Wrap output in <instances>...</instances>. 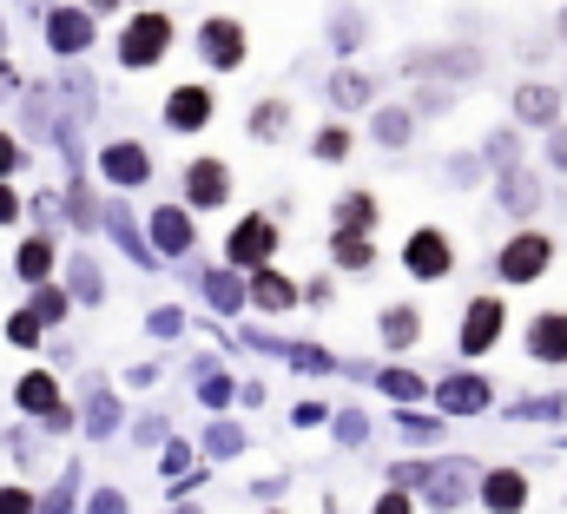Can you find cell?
<instances>
[{
    "instance_id": "obj_1",
    "label": "cell",
    "mask_w": 567,
    "mask_h": 514,
    "mask_svg": "<svg viewBox=\"0 0 567 514\" xmlns=\"http://www.w3.org/2000/svg\"><path fill=\"white\" fill-rule=\"evenodd\" d=\"M403 73L410 80H429V86H468V80L488 73V53L468 47V40H435V47L403 53Z\"/></svg>"
},
{
    "instance_id": "obj_2",
    "label": "cell",
    "mask_w": 567,
    "mask_h": 514,
    "mask_svg": "<svg viewBox=\"0 0 567 514\" xmlns=\"http://www.w3.org/2000/svg\"><path fill=\"white\" fill-rule=\"evenodd\" d=\"M172 13H158V7H140L126 27H120V66L126 73H145V66H158L165 53H172Z\"/></svg>"
},
{
    "instance_id": "obj_3",
    "label": "cell",
    "mask_w": 567,
    "mask_h": 514,
    "mask_svg": "<svg viewBox=\"0 0 567 514\" xmlns=\"http://www.w3.org/2000/svg\"><path fill=\"white\" fill-rule=\"evenodd\" d=\"M548 270H555V238L535 232V225H522V232L495 251V277H502V284H542Z\"/></svg>"
},
{
    "instance_id": "obj_4",
    "label": "cell",
    "mask_w": 567,
    "mask_h": 514,
    "mask_svg": "<svg viewBox=\"0 0 567 514\" xmlns=\"http://www.w3.org/2000/svg\"><path fill=\"white\" fill-rule=\"evenodd\" d=\"M278 245H284L278 218H271V212H245V218L231 225V238H225V264H231V270H258V264H278Z\"/></svg>"
},
{
    "instance_id": "obj_5",
    "label": "cell",
    "mask_w": 567,
    "mask_h": 514,
    "mask_svg": "<svg viewBox=\"0 0 567 514\" xmlns=\"http://www.w3.org/2000/svg\"><path fill=\"white\" fill-rule=\"evenodd\" d=\"M245 53H251V33H245L238 13H205V20H198V60H205L212 73H238Z\"/></svg>"
},
{
    "instance_id": "obj_6",
    "label": "cell",
    "mask_w": 567,
    "mask_h": 514,
    "mask_svg": "<svg viewBox=\"0 0 567 514\" xmlns=\"http://www.w3.org/2000/svg\"><path fill=\"white\" fill-rule=\"evenodd\" d=\"M495 205H502L515 225H528V218L548 212V178H542L535 165H502V172H495Z\"/></svg>"
},
{
    "instance_id": "obj_7",
    "label": "cell",
    "mask_w": 567,
    "mask_h": 514,
    "mask_svg": "<svg viewBox=\"0 0 567 514\" xmlns=\"http://www.w3.org/2000/svg\"><path fill=\"white\" fill-rule=\"evenodd\" d=\"M508 330V304L502 297H468L462 304V323H455V350L462 357H488Z\"/></svg>"
},
{
    "instance_id": "obj_8",
    "label": "cell",
    "mask_w": 567,
    "mask_h": 514,
    "mask_svg": "<svg viewBox=\"0 0 567 514\" xmlns=\"http://www.w3.org/2000/svg\"><path fill=\"white\" fill-rule=\"evenodd\" d=\"M403 270H410L416 284H442V277L455 270V238H449L442 225H416V232L403 238Z\"/></svg>"
},
{
    "instance_id": "obj_9",
    "label": "cell",
    "mask_w": 567,
    "mask_h": 514,
    "mask_svg": "<svg viewBox=\"0 0 567 514\" xmlns=\"http://www.w3.org/2000/svg\"><path fill=\"white\" fill-rule=\"evenodd\" d=\"M508 120L522 132H548L567 120V93L561 86H548V80H522L515 86V100H508Z\"/></svg>"
},
{
    "instance_id": "obj_10",
    "label": "cell",
    "mask_w": 567,
    "mask_h": 514,
    "mask_svg": "<svg viewBox=\"0 0 567 514\" xmlns=\"http://www.w3.org/2000/svg\"><path fill=\"white\" fill-rule=\"evenodd\" d=\"M231 205V165L225 158H192L185 165V212H225Z\"/></svg>"
},
{
    "instance_id": "obj_11",
    "label": "cell",
    "mask_w": 567,
    "mask_h": 514,
    "mask_svg": "<svg viewBox=\"0 0 567 514\" xmlns=\"http://www.w3.org/2000/svg\"><path fill=\"white\" fill-rule=\"evenodd\" d=\"M297 297H303V284H297V277H284L278 264L245 270V304H251V310H265V317H290V310H297Z\"/></svg>"
},
{
    "instance_id": "obj_12",
    "label": "cell",
    "mask_w": 567,
    "mask_h": 514,
    "mask_svg": "<svg viewBox=\"0 0 567 514\" xmlns=\"http://www.w3.org/2000/svg\"><path fill=\"white\" fill-rule=\"evenodd\" d=\"M13 402H20L27 415H40L47 429H73V409L60 402V383H53L47 370H27V377H20V389H13Z\"/></svg>"
},
{
    "instance_id": "obj_13",
    "label": "cell",
    "mask_w": 567,
    "mask_h": 514,
    "mask_svg": "<svg viewBox=\"0 0 567 514\" xmlns=\"http://www.w3.org/2000/svg\"><path fill=\"white\" fill-rule=\"evenodd\" d=\"M416 113H410V100H377L370 106V138H377V152H410L416 145Z\"/></svg>"
},
{
    "instance_id": "obj_14",
    "label": "cell",
    "mask_w": 567,
    "mask_h": 514,
    "mask_svg": "<svg viewBox=\"0 0 567 514\" xmlns=\"http://www.w3.org/2000/svg\"><path fill=\"white\" fill-rule=\"evenodd\" d=\"M212 120H218L212 86H198V80H192V86H172V93H165V126H172V132H205Z\"/></svg>"
},
{
    "instance_id": "obj_15",
    "label": "cell",
    "mask_w": 567,
    "mask_h": 514,
    "mask_svg": "<svg viewBox=\"0 0 567 514\" xmlns=\"http://www.w3.org/2000/svg\"><path fill=\"white\" fill-rule=\"evenodd\" d=\"M192 245H198L192 212L185 205H152V251H158V264L165 257H192Z\"/></svg>"
},
{
    "instance_id": "obj_16",
    "label": "cell",
    "mask_w": 567,
    "mask_h": 514,
    "mask_svg": "<svg viewBox=\"0 0 567 514\" xmlns=\"http://www.w3.org/2000/svg\"><path fill=\"white\" fill-rule=\"evenodd\" d=\"M100 172H106V185L133 192V185L152 178V152H145L140 138H113V145H100Z\"/></svg>"
},
{
    "instance_id": "obj_17",
    "label": "cell",
    "mask_w": 567,
    "mask_h": 514,
    "mask_svg": "<svg viewBox=\"0 0 567 514\" xmlns=\"http://www.w3.org/2000/svg\"><path fill=\"white\" fill-rule=\"evenodd\" d=\"M522 343H528V357H535V363L561 370V363H567V310H535V317H528V330H522Z\"/></svg>"
},
{
    "instance_id": "obj_18",
    "label": "cell",
    "mask_w": 567,
    "mask_h": 514,
    "mask_svg": "<svg viewBox=\"0 0 567 514\" xmlns=\"http://www.w3.org/2000/svg\"><path fill=\"white\" fill-rule=\"evenodd\" d=\"M435 402H442V415H482L495 402V389H488V377H475V370H455V377L435 383Z\"/></svg>"
},
{
    "instance_id": "obj_19",
    "label": "cell",
    "mask_w": 567,
    "mask_h": 514,
    "mask_svg": "<svg viewBox=\"0 0 567 514\" xmlns=\"http://www.w3.org/2000/svg\"><path fill=\"white\" fill-rule=\"evenodd\" d=\"M47 47L66 53V60H80V53L93 47V13H86V7H53V13H47Z\"/></svg>"
},
{
    "instance_id": "obj_20",
    "label": "cell",
    "mask_w": 567,
    "mask_h": 514,
    "mask_svg": "<svg viewBox=\"0 0 567 514\" xmlns=\"http://www.w3.org/2000/svg\"><path fill=\"white\" fill-rule=\"evenodd\" d=\"M330 225H337V232H363V238H377V225H383V198H377L370 185H350V192L330 205Z\"/></svg>"
},
{
    "instance_id": "obj_21",
    "label": "cell",
    "mask_w": 567,
    "mask_h": 514,
    "mask_svg": "<svg viewBox=\"0 0 567 514\" xmlns=\"http://www.w3.org/2000/svg\"><path fill=\"white\" fill-rule=\"evenodd\" d=\"M475 495H482V508H488V514H522L535 489H528V475H522V469H488Z\"/></svg>"
},
{
    "instance_id": "obj_22",
    "label": "cell",
    "mask_w": 567,
    "mask_h": 514,
    "mask_svg": "<svg viewBox=\"0 0 567 514\" xmlns=\"http://www.w3.org/2000/svg\"><path fill=\"white\" fill-rule=\"evenodd\" d=\"M323 33H330V53H337V60H357V53L370 47V13H363L357 0H343V7H330V27H323Z\"/></svg>"
},
{
    "instance_id": "obj_23",
    "label": "cell",
    "mask_w": 567,
    "mask_h": 514,
    "mask_svg": "<svg viewBox=\"0 0 567 514\" xmlns=\"http://www.w3.org/2000/svg\"><path fill=\"white\" fill-rule=\"evenodd\" d=\"M323 93H330L337 113H363V106H377V73H363V66H337Z\"/></svg>"
},
{
    "instance_id": "obj_24",
    "label": "cell",
    "mask_w": 567,
    "mask_h": 514,
    "mask_svg": "<svg viewBox=\"0 0 567 514\" xmlns=\"http://www.w3.org/2000/svg\"><path fill=\"white\" fill-rule=\"evenodd\" d=\"M377 337H383V350H410V343H423V310H416V304H383Z\"/></svg>"
},
{
    "instance_id": "obj_25",
    "label": "cell",
    "mask_w": 567,
    "mask_h": 514,
    "mask_svg": "<svg viewBox=\"0 0 567 514\" xmlns=\"http://www.w3.org/2000/svg\"><path fill=\"white\" fill-rule=\"evenodd\" d=\"M330 264L343 270V277H370L377 270V238H363V232H330Z\"/></svg>"
},
{
    "instance_id": "obj_26",
    "label": "cell",
    "mask_w": 567,
    "mask_h": 514,
    "mask_svg": "<svg viewBox=\"0 0 567 514\" xmlns=\"http://www.w3.org/2000/svg\"><path fill=\"white\" fill-rule=\"evenodd\" d=\"M423 489H429L435 508H462L468 502V462H435L423 475Z\"/></svg>"
},
{
    "instance_id": "obj_27",
    "label": "cell",
    "mask_w": 567,
    "mask_h": 514,
    "mask_svg": "<svg viewBox=\"0 0 567 514\" xmlns=\"http://www.w3.org/2000/svg\"><path fill=\"white\" fill-rule=\"evenodd\" d=\"M522 152H528V132L515 126V120H502V126L482 138V158H488V172H502V165H522Z\"/></svg>"
},
{
    "instance_id": "obj_28",
    "label": "cell",
    "mask_w": 567,
    "mask_h": 514,
    "mask_svg": "<svg viewBox=\"0 0 567 514\" xmlns=\"http://www.w3.org/2000/svg\"><path fill=\"white\" fill-rule=\"evenodd\" d=\"M205 297H212V304H218L225 317H238V310H251V304H245V277H238L231 264H225V270H205Z\"/></svg>"
},
{
    "instance_id": "obj_29",
    "label": "cell",
    "mask_w": 567,
    "mask_h": 514,
    "mask_svg": "<svg viewBox=\"0 0 567 514\" xmlns=\"http://www.w3.org/2000/svg\"><path fill=\"white\" fill-rule=\"evenodd\" d=\"M245 126H251V138H284L290 132V100H258Z\"/></svg>"
},
{
    "instance_id": "obj_30",
    "label": "cell",
    "mask_w": 567,
    "mask_h": 514,
    "mask_svg": "<svg viewBox=\"0 0 567 514\" xmlns=\"http://www.w3.org/2000/svg\"><path fill=\"white\" fill-rule=\"evenodd\" d=\"M410 113H416V120H449V113H455V86H429V80H416Z\"/></svg>"
},
{
    "instance_id": "obj_31",
    "label": "cell",
    "mask_w": 567,
    "mask_h": 514,
    "mask_svg": "<svg viewBox=\"0 0 567 514\" xmlns=\"http://www.w3.org/2000/svg\"><path fill=\"white\" fill-rule=\"evenodd\" d=\"M13 270H20L27 284H47V270H53V238H27L20 257H13Z\"/></svg>"
},
{
    "instance_id": "obj_32",
    "label": "cell",
    "mask_w": 567,
    "mask_h": 514,
    "mask_svg": "<svg viewBox=\"0 0 567 514\" xmlns=\"http://www.w3.org/2000/svg\"><path fill=\"white\" fill-rule=\"evenodd\" d=\"M310 152H317L323 165H343V158L357 152V132H350V126H323L317 138H310Z\"/></svg>"
},
{
    "instance_id": "obj_33",
    "label": "cell",
    "mask_w": 567,
    "mask_h": 514,
    "mask_svg": "<svg viewBox=\"0 0 567 514\" xmlns=\"http://www.w3.org/2000/svg\"><path fill=\"white\" fill-rule=\"evenodd\" d=\"M27 310H33L40 323H66V310H73V297H66V290H53V284H33V297H27Z\"/></svg>"
},
{
    "instance_id": "obj_34",
    "label": "cell",
    "mask_w": 567,
    "mask_h": 514,
    "mask_svg": "<svg viewBox=\"0 0 567 514\" xmlns=\"http://www.w3.org/2000/svg\"><path fill=\"white\" fill-rule=\"evenodd\" d=\"M66 297H80V304H100V297H106V277H100L93 257H73V290H66Z\"/></svg>"
},
{
    "instance_id": "obj_35",
    "label": "cell",
    "mask_w": 567,
    "mask_h": 514,
    "mask_svg": "<svg viewBox=\"0 0 567 514\" xmlns=\"http://www.w3.org/2000/svg\"><path fill=\"white\" fill-rule=\"evenodd\" d=\"M442 172H449V185H462V192H468V185H482V178H488V158H482V152H455Z\"/></svg>"
},
{
    "instance_id": "obj_36",
    "label": "cell",
    "mask_w": 567,
    "mask_h": 514,
    "mask_svg": "<svg viewBox=\"0 0 567 514\" xmlns=\"http://www.w3.org/2000/svg\"><path fill=\"white\" fill-rule=\"evenodd\" d=\"M120 429V402L106 395V389H93V402H86V435H113Z\"/></svg>"
},
{
    "instance_id": "obj_37",
    "label": "cell",
    "mask_w": 567,
    "mask_h": 514,
    "mask_svg": "<svg viewBox=\"0 0 567 514\" xmlns=\"http://www.w3.org/2000/svg\"><path fill=\"white\" fill-rule=\"evenodd\" d=\"M377 389H383V395H396V402H423V377H416V370H383V377H377Z\"/></svg>"
},
{
    "instance_id": "obj_38",
    "label": "cell",
    "mask_w": 567,
    "mask_h": 514,
    "mask_svg": "<svg viewBox=\"0 0 567 514\" xmlns=\"http://www.w3.org/2000/svg\"><path fill=\"white\" fill-rule=\"evenodd\" d=\"M561 409H567V395H522V402H515L522 422H555Z\"/></svg>"
},
{
    "instance_id": "obj_39",
    "label": "cell",
    "mask_w": 567,
    "mask_h": 514,
    "mask_svg": "<svg viewBox=\"0 0 567 514\" xmlns=\"http://www.w3.org/2000/svg\"><path fill=\"white\" fill-rule=\"evenodd\" d=\"M198 395H205V409H225L231 402V377L225 370H198Z\"/></svg>"
},
{
    "instance_id": "obj_40",
    "label": "cell",
    "mask_w": 567,
    "mask_h": 514,
    "mask_svg": "<svg viewBox=\"0 0 567 514\" xmlns=\"http://www.w3.org/2000/svg\"><path fill=\"white\" fill-rule=\"evenodd\" d=\"M40 330H47V323H40L33 310H13V317H7V343H20V350H27V343H40Z\"/></svg>"
},
{
    "instance_id": "obj_41",
    "label": "cell",
    "mask_w": 567,
    "mask_h": 514,
    "mask_svg": "<svg viewBox=\"0 0 567 514\" xmlns=\"http://www.w3.org/2000/svg\"><path fill=\"white\" fill-rule=\"evenodd\" d=\"M330 415H337V409H330V402H317V395H303V402L290 409V422H297V429H323Z\"/></svg>"
},
{
    "instance_id": "obj_42",
    "label": "cell",
    "mask_w": 567,
    "mask_h": 514,
    "mask_svg": "<svg viewBox=\"0 0 567 514\" xmlns=\"http://www.w3.org/2000/svg\"><path fill=\"white\" fill-rule=\"evenodd\" d=\"M403 435H410V442H435V435H442V415H416V409H403Z\"/></svg>"
},
{
    "instance_id": "obj_43",
    "label": "cell",
    "mask_w": 567,
    "mask_h": 514,
    "mask_svg": "<svg viewBox=\"0 0 567 514\" xmlns=\"http://www.w3.org/2000/svg\"><path fill=\"white\" fill-rule=\"evenodd\" d=\"M205 449H212V455H238V449H245V435H238V422H218V429L205 435Z\"/></svg>"
},
{
    "instance_id": "obj_44",
    "label": "cell",
    "mask_w": 567,
    "mask_h": 514,
    "mask_svg": "<svg viewBox=\"0 0 567 514\" xmlns=\"http://www.w3.org/2000/svg\"><path fill=\"white\" fill-rule=\"evenodd\" d=\"M542 158H548V172H561L567 178V120L561 126H548V152H542Z\"/></svg>"
},
{
    "instance_id": "obj_45",
    "label": "cell",
    "mask_w": 567,
    "mask_h": 514,
    "mask_svg": "<svg viewBox=\"0 0 567 514\" xmlns=\"http://www.w3.org/2000/svg\"><path fill=\"white\" fill-rule=\"evenodd\" d=\"M73 489H80V482H73V475H60V489H53L33 514H66V508H73Z\"/></svg>"
},
{
    "instance_id": "obj_46",
    "label": "cell",
    "mask_w": 567,
    "mask_h": 514,
    "mask_svg": "<svg viewBox=\"0 0 567 514\" xmlns=\"http://www.w3.org/2000/svg\"><path fill=\"white\" fill-rule=\"evenodd\" d=\"M20 165H27L20 138H13V132H0V178H7V172H20Z\"/></svg>"
},
{
    "instance_id": "obj_47",
    "label": "cell",
    "mask_w": 567,
    "mask_h": 514,
    "mask_svg": "<svg viewBox=\"0 0 567 514\" xmlns=\"http://www.w3.org/2000/svg\"><path fill=\"white\" fill-rule=\"evenodd\" d=\"M40 502L27 495V489H0V514H33Z\"/></svg>"
},
{
    "instance_id": "obj_48",
    "label": "cell",
    "mask_w": 567,
    "mask_h": 514,
    "mask_svg": "<svg viewBox=\"0 0 567 514\" xmlns=\"http://www.w3.org/2000/svg\"><path fill=\"white\" fill-rule=\"evenodd\" d=\"M86 514H126V495H120V489H100V495L86 502Z\"/></svg>"
},
{
    "instance_id": "obj_49",
    "label": "cell",
    "mask_w": 567,
    "mask_h": 514,
    "mask_svg": "<svg viewBox=\"0 0 567 514\" xmlns=\"http://www.w3.org/2000/svg\"><path fill=\"white\" fill-rule=\"evenodd\" d=\"M370 514H416V502H410L403 489H390V495H383V502H377Z\"/></svg>"
},
{
    "instance_id": "obj_50",
    "label": "cell",
    "mask_w": 567,
    "mask_h": 514,
    "mask_svg": "<svg viewBox=\"0 0 567 514\" xmlns=\"http://www.w3.org/2000/svg\"><path fill=\"white\" fill-rule=\"evenodd\" d=\"M152 330H158V337H178V330H185V317H178V310H152Z\"/></svg>"
},
{
    "instance_id": "obj_51",
    "label": "cell",
    "mask_w": 567,
    "mask_h": 514,
    "mask_svg": "<svg viewBox=\"0 0 567 514\" xmlns=\"http://www.w3.org/2000/svg\"><path fill=\"white\" fill-rule=\"evenodd\" d=\"M185 462H192V449H185V442H172V449H165V475H185Z\"/></svg>"
},
{
    "instance_id": "obj_52",
    "label": "cell",
    "mask_w": 567,
    "mask_h": 514,
    "mask_svg": "<svg viewBox=\"0 0 567 514\" xmlns=\"http://www.w3.org/2000/svg\"><path fill=\"white\" fill-rule=\"evenodd\" d=\"M13 218H20V198H13V192L0 185V225H13Z\"/></svg>"
},
{
    "instance_id": "obj_53",
    "label": "cell",
    "mask_w": 567,
    "mask_h": 514,
    "mask_svg": "<svg viewBox=\"0 0 567 514\" xmlns=\"http://www.w3.org/2000/svg\"><path fill=\"white\" fill-rule=\"evenodd\" d=\"M555 40H561V47H567V7H561V13H555Z\"/></svg>"
},
{
    "instance_id": "obj_54",
    "label": "cell",
    "mask_w": 567,
    "mask_h": 514,
    "mask_svg": "<svg viewBox=\"0 0 567 514\" xmlns=\"http://www.w3.org/2000/svg\"><path fill=\"white\" fill-rule=\"evenodd\" d=\"M0 53H7V33H0Z\"/></svg>"
},
{
    "instance_id": "obj_55",
    "label": "cell",
    "mask_w": 567,
    "mask_h": 514,
    "mask_svg": "<svg viewBox=\"0 0 567 514\" xmlns=\"http://www.w3.org/2000/svg\"><path fill=\"white\" fill-rule=\"evenodd\" d=\"M27 7H40V0H27Z\"/></svg>"
},
{
    "instance_id": "obj_56",
    "label": "cell",
    "mask_w": 567,
    "mask_h": 514,
    "mask_svg": "<svg viewBox=\"0 0 567 514\" xmlns=\"http://www.w3.org/2000/svg\"><path fill=\"white\" fill-rule=\"evenodd\" d=\"M133 7H145V0H133Z\"/></svg>"
},
{
    "instance_id": "obj_57",
    "label": "cell",
    "mask_w": 567,
    "mask_h": 514,
    "mask_svg": "<svg viewBox=\"0 0 567 514\" xmlns=\"http://www.w3.org/2000/svg\"><path fill=\"white\" fill-rule=\"evenodd\" d=\"M561 93H567V86H561Z\"/></svg>"
}]
</instances>
